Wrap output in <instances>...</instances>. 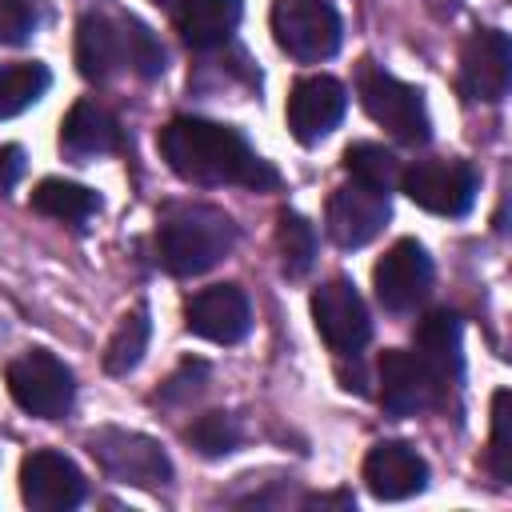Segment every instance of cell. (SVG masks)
I'll list each match as a JSON object with an SVG mask.
<instances>
[{
  "instance_id": "9",
  "label": "cell",
  "mask_w": 512,
  "mask_h": 512,
  "mask_svg": "<svg viewBox=\"0 0 512 512\" xmlns=\"http://www.w3.org/2000/svg\"><path fill=\"white\" fill-rule=\"evenodd\" d=\"M372 288H376V300L388 312H412L428 296V288H432V260H428L424 244H416L412 236L396 240L376 260Z\"/></svg>"
},
{
  "instance_id": "23",
  "label": "cell",
  "mask_w": 512,
  "mask_h": 512,
  "mask_svg": "<svg viewBox=\"0 0 512 512\" xmlns=\"http://www.w3.org/2000/svg\"><path fill=\"white\" fill-rule=\"evenodd\" d=\"M144 348H148V308L140 304V308H132V312L116 324V332H112V340H108V348H104V372L128 376V372L144 360Z\"/></svg>"
},
{
  "instance_id": "19",
  "label": "cell",
  "mask_w": 512,
  "mask_h": 512,
  "mask_svg": "<svg viewBox=\"0 0 512 512\" xmlns=\"http://www.w3.org/2000/svg\"><path fill=\"white\" fill-rule=\"evenodd\" d=\"M416 356L440 380V388L460 380V320L456 312H428L416 328Z\"/></svg>"
},
{
  "instance_id": "8",
  "label": "cell",
  "mask_w": 512,
  "mask_h": 512,
  "mask_svg": "<svg viewBox=\"0 0 512 512\" xmlns=\"http://www.w3.org/2000/svg\"><path fill=\"white\" fill-rule=\"evenodd\" d=\"M312 324L320 340L340 356H356L372 336L368 308L348 280H328L312 292Z\"/></svg>"
},
{
  "instance_id": "24",
  "label": "cell",
  "mask_w": 512,
  "mask_h": 512,
  "mask_svg": "<svg viewBox=\"0 0 512 512\" xmlns=\"http://www.w3.org/2000/svg\"><path fill=\"white\" fill-rule=\"evenodd\" d=\"M344 172H348L352 180L368 184V188H380V192H392V188L400 184V164H396V156H392L388 148H380V144H368V140L348 144V152H344Z\"/></svg>"
},
{
  "instance_id": "15",
  "label": "cell",
  "mask_w": 512,
  "mask_h": 512,
  "mask_svg": "<svg viewBox=\"0 0 512 512\" xmlns=\"http://www.w3.org/2000/svg\"><path fill=\"white\" fill-rule=\"evenodd\" d=\"M184 328L200 340H212V344H236L252 328L248 296L236 284H212V288H204L188 300Z\"/></svg>"
},
{
  "instance_id": "21",
  "label": "cell",
  "mask_w": 512,
  "mask_h": 512,
  "mask_svg": "<svg viewBox=\"0 0 512 512\" xmlns=\"http://www.w3.org/2000/svg\"><path fill=\"white\" fill-rule=\"evenodd\" d=\"M32 208L40 216H52V220H64V224H84L100 208V200L84 184H72V180H40L36 192H32Z\"/></svg>"
},
{
  "instance_id": "3",
  "label": "cell",
  "mask_w": 512,
  "mask_h": 512,
  "mask_svg": "<svg viewBox=\"0 0 512 512\" xmlns=\"http://www.w3.org/2000/svg\"><path fill=\"white\" fill-rule=\"evenodd\" d=\"M88 452L104 468L108 480L128 488H164L172 484V460L160 440L132 432V428H96L88 432Z\"/></svg>"
},
{
  "instance_id": "26",
  "label": "cell",
  "mask_w": 512,
  "mask_h": 512,
  "mask_svg": "<svg viewBox=\"0 0 512 512\" xmlns=\"http://www.w3.org/2000/svg\"><path fill=\"white\" fill-rule=\"evenodd\" d=\"M188 444L200 456H228L240 444V424L228 412H204L192 428H188Z\"/></svg>"
},
{
  "instance_id": "10",
  "label": "cell",
  "mask_w": 512,
  "mask_h": 512,
  "mask_svg": "<svg viewBox=\"0 0 512 512\" xmlns=\"http://www.w3.org/2000/svg\"><path fill=\"white\" fill-rule=\"evenodd\" d=\"M84 472L64 456V452H52V448H40V452H28L20 460V496L28 508L36 512H68L84 500Z\"/></svg>"
},
{
  "instance_id": "13",
  "label": "cell",
  "mask_w": 512,
  "mask_h": 512,
  "mask_svg": "<svg viewBox=\"0 0 512 512\" xmlns=\"http://www.w3.org/2000/svg\"><path fill=\"white\" fill-rule=\"evenodd\" d=\"M348 108V92L332 76H300L288 92V128L300 144H320Z\"/></svg>"
},
{
  "instance_id": "12",
  "label": "cell",
  "mask_w": 512,
  "mask_h": 512,
  "mask_svg": "<svg viewBox=\"0 0 512 512\" xmlns=\"http://www.w3.org/2000/svg\"><path fill=\"white\" fill-rule=\"evenodd\" d=\"M76 68L88 80H112L120 68H132V20H112L88 12L76 24Z\"/></svg>"
},
{
  "instance_id": "1",
  "label": "cell",
  "mask_w": 512,
  "mask_h": 512,
  "mask_svg": "<svg viewBox=\"0 0 512 512\" xmlns=\"http://www.w3.org/2000/svg\"><path fill=\"white\" fill-rule=\"evenodd\" d=\"M160 156L168 160V168L188 180V184H204V188H220V184H240V188H272L276 184V168L264 164L248 140L216 120H200V116H176L172 124L160 128Z\"/></svg>"
},
{
  "instance_id": "22",
  "label": "cell",
  "mask_w": 512,
  "mask_h": 512,
  "mask_svg": "<svg viewBox=\"0 0 512 512\" xmlns=\"http://www.w3.org/2000/svg\"><path fill=\"white\" fill-rule=\"evenodd\" d=\"M48 84H52V76H48V68L36 64V60L4 64V68H0V120H8V116H16V112L32 108V104L48 92Z\"/></svg>"
},
{
  "instance_id": "5",
  "label": "cell",
  "mask_w": 512,
  "mask_h": 512,
  "mask_svg": "<svg viewBox=\"0 0 512 512\" xmlns=\"http://www.w3.org/2000/svg\"><path fill=\"white\" fill-rule=\"evenodd\" d=\"M340 16L328 0H276L272 40L300 64H320L340 48Z\"/></svg>"
},
{
  "instance_id": "6",
  "label": "cell",
  "mask_w": 512,
  "mask_h": 512,
  "mask_svg": "<svg viewBox=\"0 0 512 512\" xmlns=\"http://www.w3.org/2000/svg\"><path fill=\"white\" fill-rule=\"evenodd\" d=\"M4 376H8L12 400H16L24 412L40 416V420H60V416L72 408V400H76L72 368H68L60 356L44 352V348H32V352L16 356Z\"/></svg>"
},
{
  "instance_id": "17",
  "label": "cell",
  "mask_w": 512,
  "mask_h": 512,
  "mask_svg": "<svg viewBox=\"0 0 512 512\" xmlns=\"http://www.w3.org/2000/svg\"><path fill=\"white\" fill-rule=\"evenodd\" d=\"M364 484L376 500H408L428 488V464L412 444L380 440L364 456Z\"/></svg>"
},
{
  "instance_id": "2",
  "label": "cell",
  "mask_w": 512,
  "mask_h": 512,
  "mask_svg": "<svg viewBox=\"0 0 512 512\" xmlns=\"http://www.w3.org/2000/svg\"><path fill=\"white\" fill-rule=\"evenodd\" d=\"M236 244V224L212 204H176L156 224V256L172 276H200L216 268Z\"/></svg>"
},
{
  "instance_id": "30",
  "label": "cell",
  "mask_w": 512,
  "mask_h": 512,
  "mask_svg": "<svg viewBox=\"0 0 512 512\" xmlns=\"http://www.w3.org/2000/svg\"><path fill=\"white\" fill-rule=\"evenodd\" d=\"M208 376V368L196 360V364H184V372L180 376H172L168 380V388H164V400H180V396H196L200 392V380Z\"/></svg>"
},
{
  "instance_id": "14",
  "label": "cell",
  "mask_w": 512,
  "mask_h": 512,
  "mask_svg": "<svg viewBox=\"0 0 512 512\" xmlns=\"http://www.w3.org/2000/svg\"><path fill=\"white\" fill-rule=\"evenodd\" d=\"M380 404L388 416H416L440 400V380L428 372V364L416 352L388 348L380 356Z\"/></svg>"
},
{
  "instance_id": "31",
  "label": "cell",
  "mask_w": 512,
  "mask_h": 512,
  "mask_svg": "<svg viewBox=\"0 0 512 512\" xmlns=\"http://www.w3.org/2000/svg\"><path fill=\"white\" fill-rule=\"evenodd\" d=\"M24 176V152L16 144H0V192H8Z\"/></svg>"
},
{
  "instance_id": "29",
  "label": "cell",
  "mask_w": 512,
  "mask_h": 512,
  "mask_svg": "<svg viewBox=\"0 0 512 512\" xmlns=\"http://www.w3.org/2000/svg\"><path fill=\"white\" fill-rule=\"evenodd\" d=\"M132 72L144 80H156L164 72V48L140 20H132Z\"/></svg>"
},
{
  "instance_id": "20",
  "label": "cell",
  "mask_w": 512,
  "mask_h": 512,
  "mask_svg": "<svg viewBox=\"0 0 512 512\" xmlns=\"http://www.w3.org/2000/svg\"><path fill=\"white\" fill-rule=\"evenodd\" d=\"M60 148L68 156H76V160L116 152L120 148V128H116V120L100 104L80 100V104H72V112L60 124Z\"/></svg>"
},
{
  "instance_id": "11",
  "label": "cell",
  "mask_w": 512,
  "mask_h": 512,
  "mask_svg": "<svg viewBox=\"0 0 512 512\" xmlns=\"http://www.w3.org/2000/svg\"><path fill=\"white\" fill-rule=\"evenodd\" d=\"M388 216H392L388 192L368 188L360 180H348L328 200V236L340 248H364L368 240H376L384 232Z\"/></svg>"
},
{
  "instance_id": "28",
  "label": "cell",
  "mask_w": 512,
  "mask_h": 512,
  "mask_svg": "<svg viewBox=\"0 0 512 512\" xmlns=\"http://www.w3.org/2000/svg\"><path fill=\"white\" fill-rule=\"evenodd\" d=\"M488 468L496 480L512 476V436H508V392L500 388L492 396V448H488Z\"/></svg>"
},
{
  "instance_id": "32",
  "label": "cell",
  "mask_w": 512,
  "mask_h": 512,
  "mask_svg": "<svg viewBox=\"0 0 512 512\" xmlns=\"http://www.w3.org/2000/svg\"><path fill=\"white\" fill-rule=\"evenodd\" d=\"M152 4H176V0H152Z\"/></svg>"
},
{
  "instance_id": "18",
  "label": "cell",
  "mask_w": 512,
  "mask_h": 512,
  "mask_svg": "<svg viewBox=\"0 0 512 512\" xmlns=\"http://www.w3.org/2000/svg\"><path fill=\"white\" fill-rule=\"evenodd\" d=\"M240 12V0H176V32L188 48L208 52L228 44V36L240 24Z\"/></svg>"
},
{
  "instance_id": "16",
  "label": "cell",
  "mask_w": 512,
  "mask_h": 512,
  "mask_svg": "<svg viewBox=\"0 0 512 512\" xmlns=\"http://www.w3.org/2000/svg\"><path fill=\"white\" fill-rule=\"evenodd\" d=\"M508 76H512L508 36L496 28L472 32V40L464 44V56H460V92L468 100L496 104L508 96Z\"/></svg>"
},
{
  "instance_id": "27",
  "label": "cell",
  "mask_w": 512,
  "mask_h": 512,
  "mask_svg": "<svg viewBox=\"0 0 512 512\" xmlns=\"http://www.w3.org/2000/svg\"><path fill=\"white\" fill-rule=\"evenodd\" d=\"M44 0H0V44H28L44 24Z\"/></svg>"
},
{
  "instance_id": "4",
  "label": "cell",
  "mask_w": 512,
  "mask_h": 512,
  "mask_svg": "<svg viewBox=\"0 0 512 512\" xmlns=\"http://www.w3.org/2000/svg\"><path fill=\"white\" fill-rule=\"evenodd\" d=\"M356 96H360L364 112H368L388 136H396L400 144H424V140H428L432 120H428V108H424L420 88L396 80V76L384 72V68L364 64L360 76H356Z\"/></svg>"
},
{
  "instance_id": "7",
  "label": "cell",
  "mask_w": 512,
  "mask_h": 512,
  "mask_svg": "<svg viewBox=\"0 0 512 512\" xmlns=\"http://www.w3.org/2000/svg\"><path fill=\"white\" fill-rule=\"evenodd\" d=\"M404 196L436 216H464L476 204V168L464 160H420L400 172Z\"/></svg>"
},
{
  "instance_id": "25",
  "label": "cell",
  "mask_w": 512,
  "mask_h": 512,
  "mask_svg": "<svg viewBox=\"0 0 512 512\" xmlns=\"http://www.w3.org/2000/svg\"><path fill=\"white\" fill-rule=\"evenodd\" d=\"M276 248H280V268L288 276H304L316 264V232H312V224L300 212H280Z\"/></svg>"
}]
</instances>
